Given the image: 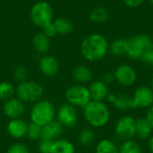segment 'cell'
<instances>
[{
	"label": "cell",
	"instance_id": "11",
	"mask_svg": "<svg viewBox=\"0 0 153 153\" xmlns=\"http://www.w3.org/2000/svg\"><path fill=\"white\" fill-rule=\"evenodd\" d=\"M115 80L123 86L133 85L137 79V74L135 70L128 65H119L114 72Z\"/></svg>",
	"mask_w": 153,
	"mask_h": 153
},
{
	"label": "cell",
	"instance_id": "20",
	"mask_svg": "<svg viewBox=\"0 0 153 153\" xmlns=\"http://www.w3.org/2000/svg\"><path fill=\"white\" fill-rule=\"evenodd\" d=\"M50 153H75V147L66 139H57L52 143Z\"/></svg>",
	"mask_w": 153,
	"mask_h": 153
},
{
	"label": "cell",
	"instance_id": "6",
	"mask_svg": "<svg viewBox=\"0 0 153 153\" xmlns=\"http://www.w3.org/2000/svg\"><path fill=\"white\" fill-rule=\"evenodd\" d=\"M30 17L31 22L35 25L43 28L47 24L52 22L53 9L48 2L45 1L37 2L32 5L30 9Z\"/></svg>",
	"mask_w": 153,
	"mask_h": 153
},
{
	"label": "cell",
	"instance_id": "23",
	"mask_svg": "<svg viewBox=\"0 0 153 153\" xmlns=\"http://www.w3.org/2000/svg\"><path fill=\"white\" fill-rule=\"evenodd\" d=\"M53 24L56 30V32L62 35H65L68 34L70 32L73 31L74 30V24L73 22L65 17H61V18H57L53 22Z\"/></svg>",
	"mask_w": 153,
	"mask_h": 153
},
{
	"label": "cell",
	"instance_id": "13",
	"mask_svg": "<svg viewBox=\"0 0 153 153\" xmlns=\"http://www.w3.org/2000/svg\"><path fill=\"white\" fill-rule=\"evenodd\" d=\"M39 71L45 76L54 77L56 76L60 69V65L58 60L53 56H43L39 63Z\"/></svg>",
	"mask_w": 153,
	"mask_h": 153
},
{
	"label": "cell",
	"instance_id": "3",
	"mask_svg": "<svg viewBox=\"0 0 153 153\" xmlns=\"http://www.w3.org/2000/svg\"><path fill=\"white\" fill-rule=\"evenodd\" d=\"M56 108L53 103L48 100H39L32 106L30 113V122L41 127L55 120Z\"/></svg>",
	"mask_w": 153,
	"mask_h": 153
},
{
	"label": "cell",
	"instance_id": "27",
	"mask_svg": "<svg viewBox=\"0 0 153 153\" xmlns=\"http://www.w3.org/2000/svg\"><path fill=\"white\" fill-rule=\"evenodd\" d=\"M15 94V89L12 83L8 82H0V99L3 100H8L13 98Z\"/></svg>",
	"mask_w": 153,
	"mask_h": 153
},
{
	"label": "cell",
	"instance_id": "2",
	"mask_svg": "<svg viewBox=\"0 0 153 153\" xmlns=\"http://www.w3.org/2000/svg\"><path fill=\"white\" fill-rule=\"evenodd\" d=\"M83 115L88 124L96 128L105 126L110 118L109 109L103 101L91 100L83 108Z\"/></svg>",
	"mask_w": 153,
	"mask_h": 153
},
{
	"label": "cell",
	"instance_id": "7",
	"mask_svg": "<svg viewBox=\"0 0 153 153\" xmlns=\"http://www.w3.org/2000/svg\"><path fill=\"white\" fill-rule=\"evenodd\" d=\"M65 97L68 104L74 107L84 108L91 100L89 89L82 84L70 86L65 92Z\"/></svg>",
	"mask_w": 153,
	"mask_h": 153
},
{
	"label": "cell",
	"instance_id": "34",
	"mask_svg": "<svg viewBox=\"0 0 153 153\" xmlns=\"http://www.w3.org/2000/svg\"><path fill=\"white\" fill-rule=\"evenodd\" d=\"M53 142L40 141L39 143V151L40 153H50Z\"/></svg>",
	"mask_w": 153,
	"mask_h": 153
},
{
	"label": "cell",
	"instance_id": "4",
	"mask_svg": "<svg viewBox=\"0 0 153 153\" xmlns=\"http://www.w3.org/2000/svg\"><path fill=\"white\" fill-rule=\"evenodd\" d=\"M127 41L128 48L126 56L133 60H140L147 51L153 48L152 37L145 33L136 34L128 39Z\"/></svg>",
	"mask_w": 153,
	"mask_h": 153
},
{
	"label": "cell",
	"instance_id": "12",
	"mask_svg": "<svg viewBox=\"0 0 153 153\" xmlns=\"http://www.w3.org/2000/svg\"><path fill=\"white\" fill-rule=\"evenodd\" d=\"M25 103L17 97H13L8 100H5L3 106V111L4 115L10 119L21 118L25 113Z\"/></svg>",
	"mask_w": 153,
	"mask_h": 153
},
{
	"label": "cell",
	"instance_id": "1",
	"mask_svg": "<svg viewBox=\"0 0 153 153\" xmlns=\"http://www.w3.org/2000/svg\"><path fill=\"white\" fill-rule=\"evenodd\" d=\"M108 42L107 39L100 33H92L84 38L81 44V53L82 56L90 61L95 62L104 58L108 52Z\"/></svg>",
	"mask_w": 153,
	"mask_h": 153
},
{
	"label": "cell",
	"instance_id": "18",
	"mask_svg": "<svg viewBox=\"0 0 153 153\" xmlns=\"http://www.w3.org/2000/svg\"><path fill=\"white\" fill-rule=\"evenodd\" d=\"M32 45L34 49L41 54H46L50 48V39L47 37L43 32L37 33L32 39Z\"/></svg>",
	"mask_w": 153,
	"mask_h": 153
},
{
	"label": "cell",
	"instance_id": "40",
	"mask_svg": "<svg viewBox=\"0 0 153 153\" xmlns=\"http://www.w3.org/2000/svg\"><path fill=\"white\" fill-rule=\"evenodd\" d=\"M148 1H149V2H150V3H151V4L153 5V0H148Z\"/></svg>",
	"mask_w": 153,
	"mask_h": 153
},
{
	"label": "cell",
	"instance_id": "19",
	"mask_svg": "<svg viewBox=\"0 0 153 153\" xmlns=\"http://www.w3.org/2000/svg\"><path fill=\"white\" fill-rule=\"evenodd\" d=\"M73 77L79 83H87L91 81L92 71L86 65H77L73 70Z\"/></svg>",
	"mask_w": 153,
	"mask_h": 153
},
{
	"label": "cell",
	"instance_id": "15",
	"mask_svg": "<svg viewBox=\"0 0 153 153\" xmlns=\"http://www.w3.org/2000/svg\"><path fill=\"white\" fill-rule=\"evenodd\" d=\"M8 134L14 139H22L26 136L28 124L22 118L10 119L6 126Z\"/></svg>",
	"mask_w": 153,
	"mask_h": 153
},
{
	"label": "cell",
	"instance_id": "17",
	"mask_svg": "<svg viewBox=\"0 0 153 153\" xmlns=\"http://www.w3.org/2000/svg\"><path fill=\"white\" fill-rule=\"evenodd\" d=\"M88 89L90 91L91 100L103 101L105 99L108 98V96L109 94L108 85L105 84L100 80L92 82Z\"/></svg>",
	"mask_w": 153,
	"mask_h": 153
},
{
	"label": "cell",
	"instance_id": "25",
	"mask_svg": "<svg viewBox=\"0 0 153 153\" xmlns=\"http://www.w3.org/2000/svg\"><path fill=\"white\" fill-rule=\"evenodd\" d=\"M109 18V12L104 7H96L90 13V20L95 23H103Z\"/></svg>",
	"mask_w": 153,
	"mask_h": 153
},
{
	"label": "cell",
	"instance_id": "28",
	"mask_svg": "<svg viewBox=\"0 0 153 153\" xmlns=\"http://www.w3.org/2000/svg\"><path fill=\"white\" fill-rule=\"evenodd\" d=\"M118 153H142V149L138 143L129 140L121 144L118 149Z\"/></svg>",
	"mask_w": 153,
	"mask_h": 153
},
{
	"label": "cell",
	"instance_id": "39",
	"mask_svg": "<svg viewBox=\"0 0 153 153\" xmlns=\"http://www.w3.org/2000/svg\"><path fill=\"white\" fill-rule=\"evenodd\" d=\"M152 91H153V77H152Z\"/></svg>",
	"mask_w": 153,
	"mask_h": 153
},
{
	"label": "cell",
	"instance_id": "10",
	"mask_svg": "<svg viewBox=\"0 0 153 153\" xmlns=\"http://www.w3.org/2000/svg\"><path fill=\"white\" fill-rule=\"evenodd\" d=\"M132 99L134 108H150L153 105L152 89L147 86H141L135 90Z\"/></svg>",
	"mask_w": 153,
	"mask_h": 153
},
{
	"label": "cell",
	"instance_id": "5",
	"mask_svg": "<svg viewBox=\"0 0 153 153\" xmlns=\"http://www.w3.org/2000/svg\"><path fill=\"white\" fill-rule=\"evenodd\" d=\"M44 89L41 84L34 81H24L18 84L15 94L24 103H35L43 96Z\"/></svg>",
	"mask_w": 153,
	"mask_h": 153
},
{
	"label": "cell",
	"instance_id": "36",
	"mask_svg": "<svg viewBox=\"0 0 153 153\" xmlns=\"http://www.w3.org/2000/svg\"><path fill=\"white\" fill-rule=\"evenodd\" d=\"M144 1L145 0H123L124 4L129 8H137L143 4Z\"/></svg>",
	"mask_w": 153,
	"mask_h": 153
},
{
	"label": "cell",
	"instance_id": "29",
	"mask_svg": "<svg viewBox=\"0 0 153 153\" xmlns=\"http://www.w3.org/2000/svg\"><path fill=\"white\" fill-rule=\"evenodd\" d=\"M41 126L30 122L28 124V130H27V134L26 136L31 140V141H36L40 139V134H41Z\"/></svg>",
	"mask_w": 153,
	"mask_h": 153
},
{
	"label": "cell",
	"instance_id": "22",
	"mask_svg": "<svg viewBox=\"0 0 153 153\" xmlns=\"http://www.w3.org/2000/svg\"><path fill=\"white\" fill-rule=\"evenodd\" d=\"M152 128L145 117H140L136 120L135 135L138 138L142 140H145L149 138L152 134Z\"/></svg>",
	"mask_w": 153,
	"mask_h": 153
},
{
	"label": "cell",
	"instance_id": "33",
	"mask_svg": "<svg viewBox=\"0 0 153 153\" xmlns=\"http://www.w3.org/2000/svg\"><path fill=\"white\" fill-rule=\"evenodd\" d=\"M143 64L149 65V66H153V48L147 51L140 59Z\"/></svg>",
	"mask_w": 153,
	"mask_h": 153
},
{
	"label": "cell",
	"instance_id": "35",
	"mask_svg": "<svg viewBox=\"0 0 153 153\" xmlns=\"http://www.w3.org/2000/svg\"><path fill=\"white\" fill-rule=\"evenodd\" d=\"M105 84H109V83H112L115 80V75H114V73H111V72H106L105 74H103V75L101 76V80Z\"/></svg>",
	"mask_w": 153,
	"mask_h": 153
},
{
	"label": "cell",
	"instance_id": "24",
	"mask_svg": "<svg viewBox=\"0 0 153 153\" xmlns=\"http://www.w3.org/2000/svg\"><path fill=\"white\" fill-rule=\"evenodd\" d=\"M78 140L80 144L84 148H90L93 145L95 142V134L93 130L90 128L82 129L78 136Z\"/></svg>",
	"mask_w": 153,
	"mask_h": 153
},
{
	"label": "cell",
	"instance_id": "32",
	"mask_svg": "<svg viewBox=\"0 0 153 153\" xmlns=\"http://www.w3.org/2000/svg\"><path fill=\"white\" fill-rule=\"evenodd\" d=\"M43 33L47 37H48L49 39L50 38H54L57 34L56 30L53 22H50V23H48V24H47L46 26L43 27Z\"/></svg>",
	"mask_w": 153,
	"mask_h": 153
},
{
	"label": "cell",
	"instance_id": "9",
	"mask_svg": "<svg viewBox=\"0 0 153 153\" xmlns=\"http://www.w3.org/2000/svg\"><path fill=\"white\" fill-rule=\"evenodd\" d=\"M57 121L64 126L67 128L74 127L78 122V114L75 107L65 103L61 105L56 112Z\"/></svg>",
	"mask_w": 153,
	"mask_h": 153
},
{
	"label": "cell",
	"instance_id": "30",
	"mask_svg": "<svg viewBox=\"0 0 153 153\" xmlns=\"http://www.w3.org/2000/svg\"><path fill=\"white\" fill-rule=\"evenodd\" d=\"M6 153H30V149L24 143H15L9 146Z\"/></svg>",
	"mask_w": 153,
	"mask_h": 153
},
{
	"label": "cell",
	"instance_id": "14",
	"mask_svg": "<svg viewBox=\"0 0 153 153\" xmlns=\"http://www.w3.org/2000/svg\"><path fill=\"white\" fill-rule=\"evenodd\" d=\"M63 131L64 126L57 120H54L51 123L42 126L39 141L54 142L59 139L63 134Z\"/></svg>",
	"mask_w": 153,
	"mask_h": 153
},
{
	"label": "cell",
	"instance_id": "16",
	"mask_svg": "<svg viewBox=\"0 0 153 153\" xmlns=\"http://www.w3.org/2000/svg\"><path fill=\"white\" fill-rule=\"evenodd\" d=\"M108 100L113 104V106L121 110L126 109H135L133 102V99L123 93H109L108 96Z\"/></svg>",
	"mask_w": 153,
	"mask_h": 153
},
{
	"label": "cell",
	"instance_id": "31",
	"mask_svg": "<svg viewBox=\"0 0 153 153\" xmlns=\"http://www.w3.org/2000/svg\"><path fill=\"white\" fill-rule=\"evenodd\" d=\"M13 76L20 82L26 81V78L28 76V70H27V68L25 66H22V65L17 66L14 69V71H13Z\"/></svg>",
	"mask_w": 153,
	"mask_h": 153
},
{
	"label": "cell",
	"instance_id": "21",
	"mask_svg": "<svg viewBox=\"0 0 153 153\" xmlns=\"http://www.w3.org/2000/svg\"><path fill=\"white\" fill-rule=\"evenodd\" d=\"M128 41L126 39H117L108 46V51L113 56H122L126 55Z\"/></svg>",
	"mask_w": 153,
	"mask_h": 153
},
{
	"label": "cell",
	"instance_id": "38",
	"mask_svg": "<svg viewBox=\"0 0 153 153\" xmlns=\"http://www.w3.org/2000/svg\"><path fill=\"white\" fill-rule=\"evenodd\" d=\"M148 146H149V150L152 153H153V136H152L149 139V143H148Z\"/></svg>",
	"mask_w": 153,
	"mask_h": 153
},
{
	"label": "cell",
	"instance_id": "26",
	"mask_svg": "<svg viewBox=\"0 0 153 153\" xmlns=\"http://www.w3.org/2000/svg\"><path fill=\"white\" fill-rule=\"evenodd\" d=\"M96 153H118V148L112 141L103 139L97 144Z\"/></svg>",
	"mask_w": 153,
	"mask_h": 153
},
{
	"label": "cell",
	"instance_id": "8",
	"mask_svg": "<svg viewBox=\"0 0 153 153\" xmlns=\"http://www.w3.org/2000/svg\"><path fill=\"white\" fill-rule=\"evenodd\" d=\"M135 125L136 120L133 117H122L115 126L116 136L124 142L132 140L135 136Z\"/></svg>",
	"mask_w": 153,
	"mask_h": 153
},
{
	"label": "cell",
	"instance_id": "41",
	"mask_svg": "<svg viewBox=\"0 0 153 153\" xmlns=\"http://www.w3.org/2000/svg\"><path fill=\"white\" fill-rule=\"evenodd\" d=\"M152 42H153V34H152Z\"/></svg>",
	"mask_w": 153,
	"mask_h": 153
},
{
	"label": "cell",
	"instance_id": "37",
	"mask_svg": "<svg viewBox=\"0 0 153 153\" xmlns=\"http://www.w3.org/2000/svg\"><path fill=\"white\" fill-rule=\"evenodd\" d=\"M146 120L148 121V123L150 124V126H152L153 129V105L151 106L146 113V117H145Z\"/></svg>",
	"mask_w": 153,
	"mask_h": 153
}]
</instances>
